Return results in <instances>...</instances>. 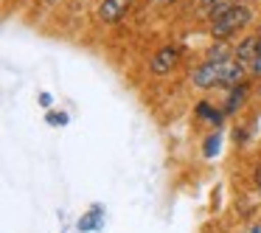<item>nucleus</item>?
I'll return each instance as SVG.
<instances>
[{"instance_id":"nucleus-9","label":"nucleus","mask_w":261,"mask_h":233,"mask_svg":"<svg viewBox=\"0 0 261 233\" xmlns=\"http://www.w3.org/2000/svg\"><path fill=\"white\" fill-rule=\"evenodd\" d=\"M219 143H222V138H219V132H216V135H211L208 141H205L202 154H205V158H214V154H219Z\"/></svg>"},{"instance_id":"nucleus-3","label":"nucleus","mask_w":261,"mask_h":233,"mask_svg":"<svg viewBox=\"0 0 261 233\" xmlns=\"http://www.w3.org/2000/svg\"><path fill=\"white\" fill-rule=\"evenodd\" d=\"M177 62H180V48L163 45L152 59H149V70H152V76H169L171 70L177 68Z\"/></svg>"},{"instance_id":"nucleus-5","label":"nucleus","mask_w":261,"mask_h":233,"mask_svg":"<svg viewBox=\"0 0 261 233\" xmlns=\"http://www.w3.org/2000/svg\"><path fill=\"white\" fill-rule=\"evenodd\" d=\"M247 96H250L247 82H242V85L230 87V93H227V101H225V113H227V115H233L236 110H242V107H244V101H247Z\"/></svg>"},{"instance_id":"nucleus-13","label":"nucleus","mask_w":261,"mask_h":233,"mask_svg":"<svg viewBox=\"0 0 261 233\" xmlns=\"http://www.w3.org/2000/svg\"><path fill=\"white\" fill-rule=\"evenodd\" d=\"M199 6H205V9H214V6H216V0H199Z\"/></svg>"},{"instance_id":"nucleus-15","label":"nucleus","mask_w":261,"mask_h":233,"mask_svg":"<svg viewBox=\"0 0 261 233\" xmlns=\"http://www.w3.org/2000/svg\"><path fill=\"white\" fill-rule=\"evenodd\" d=\"M171 3H177V0H160V6H171Z\"/></svg>"},{"instance_id":"nucleus-4","label":"nucleus","mask_w":261,"mask_h":233,"mask_svg":"<svg viewBox=\"0 0 261 233\" xmlns=\"http://www.w3.org/2000/svg\"><path fill=\"white\" fill-rule=\"evenodd\" d=\"M129 9H132V0H101L96 9V17L101 23H118L129 14Z\"/></svg>"},{"instance_id":"nucleus-16","label":"nucleus","mask_w":261,"mask_h":233,"mask_svg":"<svg viewBox=\"0 0 261 233\" xmlns=\"http://www.w3.org/2000/svg\"><path fill=\"white\" fill-rule=\"evenodd\" d=\"M258 54H261V34H258Z\"/></svg>"},{"instance_id":"nucleus-14","label":"nucleus","mask_w":261,"mask_h":233,"mask_svg":"<svg viewBox=\"0 0 261 233\" xmlns=\"http://www.w3.org/2000/svg\"><path fill=\"white\" fill-rule=\"evenodd\" d=\"M247 233H261V225H253V227H250Z\"/></svg>"},{"instance_id":"nucleus-1","label":"nucleus","mask_w":261,"mask_h":233,"mask_svg":"<svg viewBox=\"0 0 261 233\" xmlns=\"http://www.w3.org/2000/svg\"><path fill=\"white\" fill-rule=\"evenodd\" d=\"M247 70L239 59H208L191 73V85L199 90H211V87H236L244 82Z\"/></svg>"},{"instance_id":"nucleus-12","label":"nucleus","mask_w":261,"mask_h":233,"mask_svg":"<svg viewBox=\"0 0 261 233\" xmlns=\"http://www.w3.org/2000/svg\"><path fill=\"white\" fill-rule=\"evenodd\" d=\"M40 104L42 107H51V96H48V93H40Z\"/></svg>"},{"instance_id":"nucleus-6","label":"nucleus","mask_w":261,"mask_h":233,"mask_svg":"<svg viewBox=\"0 0 261 233\" xmlns=\"http://www.w3.org/2000/svg\"><path fill=\"white\" fill-rule=\"evenodd\" d=\"M255 57H258V34H250V37H244V40L239 42L236 59H239L242 65H250Z\"/></svg>"},{"instance_id":"nucleus-2","label":"nucleus","mask_w":261,"mask_h":233,"mask_svg":"<svg viewBox=\"0 0 261 233\" xmlns=\"http://www.w3.org/2000/svg\"><path fill=\"white\" fill-rule=\"evenodd\" d=\"M211 37L214 40H227V37L239 34L253 23V9L244 0H233V3H219L211 9Z\"/></svg>"},{"instance_id":"nucleus-11","label":"nucleus","mask_w":261,"mask_h":233,"mask_svg":"<svg viewBox=\"0 0 261 233\" xmlns=\"http://www.w3.org/2000/svg\"><path fill=\"white\" fill-rule=\"evenodd\" d=\"M253 180H255V188H258V191H261V163L255 166V177H253Z\"/></svg>"},{"instance_id":"nucleus-8","label":"nucleus","mask_w":261,"mask_h":233,"mask_svg":"<svg viewBox=\"0 0 261 233\" xmlns=\"http://www.w3.org/2000/svg\"><path fill=\"white\" fill-rule=\"evenodd\" d=\"M194 115H197V118H202V121H208V124H216V126L222 124V113L211 101H199L197 110H194Z\"/></svg>"},{"instance_id":"nucleus-7","label":"nucleus","mask_w":261,"mask_h":233,"mask_svg":"<svg viewBox=\"0 0 261 233\" xmlns=\"http://www.w3.org/2000/svg\"><path fill=\"white\" fill-rule=\"evenodd\" d=\"M101 219H104V211H101V205H93L90 211H87L85 216H82L79 219V230L82 233H87V230H98V227H101Z\"/></svg>"},{"instance_id":"nucleus-10","label":"nucleus","mask_w":261,"mask_h":233,"mask_svg":"<svg viewBox=\"0 0 261 233\" xmlns=\"http://www.w3.org/2000/svg\"><path fill=\"white\" fill-rule=\"evenodd\" d=\"M45 121H48L51 126H65V124L70 121V115H68V113H48Z\"/></svg>"}]
</instances>
